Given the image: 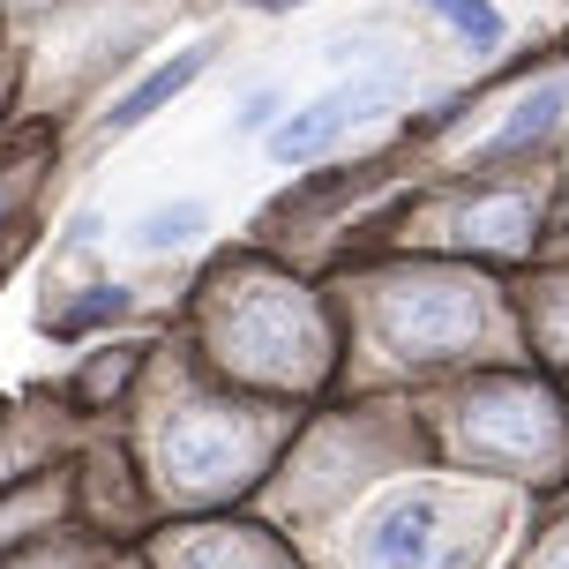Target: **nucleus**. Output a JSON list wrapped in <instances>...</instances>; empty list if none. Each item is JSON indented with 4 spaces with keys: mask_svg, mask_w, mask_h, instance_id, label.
<instances>
[{
    "mask_svg": "<svg viewBox=\"0 0 569 569\" xmlns=\"http://www.w3.org/2000/svg\"><path fill=\"white\" fill-rule=\"evenodd\" d=\"M472 330H480V300L457 278H427V284H412V292H398V308H390V338H398V352H412V360L457 352Z\"/></svg>",
    "mask_w": 569,
    "mask_h": 569,
    "instance_id": "obj_1",
    "label": "nucleus"
},
{
    "mask_svg": "<svg viewBox=\"0 0 569 569\" xmlns=\"http://www.w3.org/2000/svg\"><path fill=\"white\" fill-rule=\"evenodd\" d=\"M398 98V76H352V83H338V90H322L315 106H300V113L278 128V150L284 166H300V158H315V150H330V142L345 136V128H360L368 113H382Z\"/></svg>",
    "mask_w": 569,
    "mask_h": 569,
    "instance_id": "obj_2",
    "label": "nucleus"
},
{
    "mask_svg": "<svg viewBox=\"0 0 569 569\" xmlns=\"http://www.w3.org/2000/svg\"><path fill=\"white\" fill-rule=\"evenodd\" d=\"M166 465L188 495H210V487L240 480L256 465V442H248V427H232V420H180L166 435Z\"/></svg>",
    "mask_w": 569,
    "mask_h": 569,
    "instance_id": "obj_3",
    "label": "nucleus"
},
{
    "mask_svg": "<svg viewBox=\"0 0 569 569\" xmlns=\"http://www.w3.org/2000/svg\"><path fill=\"white\" fill-rule=\"evenodd\" d=\"M435 525H442L435 495H405V502H390V510L368 525V555H360V569H435Z\"/></svg>",
    "mask_w": 569,
    "mask_h": 569,
    "instance_id": "obj_4",
    "label": "nucleus"
},
{
    "mask_svg": "<svg viewBox=\"0 0 569 569\" xmlns=\"http://www.w3.org/2000/svg\"><path fill=\"white\" fill-rule=\"evenodd\" d=\"M465 427H472L480 442H510V450H532V442L547 435V398H540V390H525V382H495V390H480V398H472Z\"/></svg>",
    "mask_w": 569,
    "mask_h": 569,
    "instance_id": "obj_5",
    "label": "nucleus"
},
{
    "mask_svg": "<svg viewBox=\"0 0 569 569\" xmlns=\"http://www.w3.org/2000/svg\"><path fill=\"white\" fill-rule=\"evenodd\" d=\"M202 60H210V46H180V53H172L158 76H142V83L120 98L113 113H106V128H136V120H150V113L172 98V90H188V76H202Z\"/></svg>",
    "mask_w": 569,
    "mask_h": 569,
    "instance_id": "obj_6",
    "label": "nucleus"
},
{
    "mask_svg": "<svg viewBox=\"0 0 569 569\" xmlns=\"http://www.w3.org/2000/svg\"><path fill=\"white\" fill-rule=\"evenodd\" d=\"M562 106H569V83H540V90H532V98H525V106H517L510 120H502L495 150H502V158H510V150H532V142H540L547 128L562 120Z\"/></svg>",
    "mask_w": 569,
    "mask_h": 569,
    "instance_id": "obj_7",
    "label": "nucleus"
},
{
    "mask_svg": "<svg viewBox=\"0 0 569 569\" xmlns=\"http://www.w3.org/2000/svg\"><path fill=\"white\" fill-rule=\"evenodd\" d=\"M465 240L472 248H502V256H525V240H532V210L525 202H487L465 218Z\"/></svg>",
    "mask_w": 569,
    "mask_h": 569,
    "instance_id": "obj_8",
    "label": "nucleus"
},
{
    "mask_svg": "<svg viewBox=\"0 0 569 569\" xmlns=\"http://www.w3.org/2000/svg\"><path fill=\"white\" fill-rule=\"evenodd\" d=\"M172 569H278V562H270V547H256V540L210 532V540H188V547H180V562H172Z\"/></svg>",
    "mask_w": 569,
    "mask_h": 569,
    "instance_id": "obj_9",
    "label": "nucleus"
},
{
    "mask_svg": "<svg viewBox=\"0 0 569 569\" xmlns=\"http://www.w3.org/2000/svg\"><path fill=\"white\" fill-rule=\"evenodd\" d=\"M427 8H435L465 46H502V16H495L487 0H427Z\"/></svg>",
    "mask_w": 569,
    "mask_h": 569,
    "instance_id": "obj_10",
    "label": "nucleus"
},
{
    "mask_svg": "<svg viewBox=\"0 0 569 569\" xmlns=\"http://www.w3.org/2000/svg\"><path fill=\"white\" fill-rule=\"evenodd\" d=\"M180 232H202V202H172L158 218H142V240H180Z\"/></svg>",
    "mask_w": 569,
    "mask_h": 569,
    "instance_id": "obj_11",
    "label": "nucleus"
},
{
    "mask_svg": "<svg viewBox=\"0 0 569 569\" xmlns=\"http://www.w3.org/2000/svg\"><path fill=\"white\" fill-rule=\"evenodd\" d=\"M113 308H128V292H83V300H76V330H90V322H106Z\"/></svg>",
    "mask_w": 569,
    "mask_h": 569,
    "instance_id": "obj_12",
    "label": "nucleus"
},
{
    "mask_svg": "<svg viewBox=\"0 0 569 569\" xmlns=\"http://www.w3.org/2000/svg\"><path fill=\"white\" fill-rule=\"evenodd\" d=\"M270 113H278V98L262 90V98H248V106H240V128H256V120H270Z\"/></svg>",
    "mask_w": 569,
    "mask_h": 569,
    "instance_id": "obj_13",
    "label": "nucleus"
},
{
    "mask_svg": "<svg viewBox=\"0 0 569 569\" xmlns=\"http://www.w3.org/2000/svg\"><path fill=\"white\" fill-rule=\"evenodd\" d=\"M547 569H569V540H562V547H547Z\"/></svg>",
    "mask_w": 569,
    "mask_h": 569,
    "instance_id": "obj_14",
    "label": "nucleus"
},
{
    "mask_svg": "<svg viewBox=\"0 0 569 569\" xmlns=\"http://www.w3.org/2000/svg\"><path fill=\"white\" fill-rule=\"evenodd\" d=\"M262 8H284V0H262Z\"/></svg>",
    "mask_w": 569,
    "mask_h": 569,
    "instance_id": "obj_15",
    "label": "nucleus"
},
{
    "mask_svg": "<svg viewBox=\"0 0 569 569\" xmlns=\"http://www.w3.org/2000/svg\"><path fill=\"white\" fill-rule=\"evenodd\" d=\"M0 202H8V196H0Z\"/></svg>",
    "mask_w": 569,
    "mask_h": 569,
    "instance_id": "obj_16",
    "label": "nucleus"
}]
</instances>
